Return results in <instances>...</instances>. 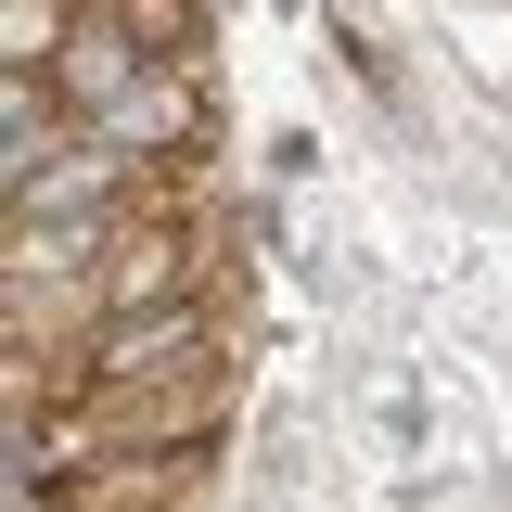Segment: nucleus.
<instances>
[{
	"mask_svg": "<svg viewBox=\"0 0 512 512\" xmlns=\"http://www.w3.org/2000/svg\"><path fill=\"white\" fill-rule=\"evenodd\" d=\"M128 26H141V52L154 64H205V13H192V0H116Z\"/></svg>",
	"mask_w": 512,
	"mask_h": 512,
	"instance_id": "nucleus-3",
	"label": "nucleus"
},
{
	"mask_svg": "<svg viewBox=\"0 0 512 512\" xmlns=\"http://www.w3.org/2000/svg\"><path fill=\"white\" fill-rule=\"evenodd\" d=\"M205 128H218V103H205V64H141L116 103L90 116V141H103V154H128L141 180H180L192 154H205Z\"/></svg>",
	"mask_w": 512,
	"mask_h": 512,
	"instance_id": "nucleus-1",
	"label": "nucleus"
},
{
	"mask_svg": "<svg viewBox=\"0 0 512 512\" xmlns=\"http://www.w3.org/2000/svg\"><path fill=\"white\" fill-rule=\"evenodd\" d=\"M141 64H154V52H141V26H128L116 0H77V26H64V52H52V90L77 103V128H90Z\"/></svg>",
	"mask_w": 512,
	"mask_h": 512,
	"instance_id": "nucleus-2",
	"label": "nucleus"
}]
</instances>
